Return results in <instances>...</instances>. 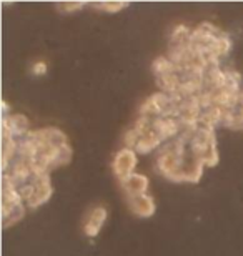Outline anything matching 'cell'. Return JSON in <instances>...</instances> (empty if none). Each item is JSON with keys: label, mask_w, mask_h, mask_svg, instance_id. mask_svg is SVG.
Instances as JSON below:
<instances>
[{"label": "cell", "mask_w": 243, "mask_h": 256, "mask_svg": "<svg viewBox=\"0 0 243 256\" xmlns=\"http://www.w3.org/2000/svg\"><path fill=\"white\" fill-rule=\"evenodd\" d=\"M32 186H34V196L29 202V208H39L44 203H47L54 194V185H52L50 175H35L32 178Z\"/></svg>", "instance_id": "cell-2"}, {"label": "cell", "mask_w": 243, "mask_h": 256, "mask_svg": "<svg viewBox=\"0 0 243 256\" xmlns=\"http://www.w3.org/2000/svg\"><path fill=\"white\" fill-rule=\"evenodd\" d=\"M127 200H128V206H130L132 213L138 218H150L157 212L155 200L153 196H150L148 193L140 194V196H135V198H127Z\"/></svg>", "instance_id": "cell-4"}, {"label": "cell", "mask_w": 243, "mask_h": 256, "mask_svg": "<svg viewBox=\"0 0 243 256\" xmlns=\"http://www.w3.org/2000/svg\"><path fill=\"white\" fill-rule=\"evenodd\" d=\"M152 70L155 74V78L157 76H162V75H167V74H172V72H178L175 64L170 60L168 55H163V57H157L153 60L152 64Z\"/></svg>", "instance_id": "cell-6"}, {"label": "cell", "mask_w": 243, "mask_h": 256, "mask_svg": "<svg viewBox=\"0 0 243 256\" xmlns=\"http://www.w3.org/2000/svg\"><path fill=\"white\" fill-rule=\"evenodd\" d=\"M130 2H94L92 7L97 8V10H102V12H107V14H117V12H122L123 8H127Z\"/></svg>", "instance_id": "cell-8"}, {"label": "cell", "mask_w": 243, "mask_h": 256, "mask_svg": "<svg viewBox=\"0 0 243 256\" xmlns=\"http://www.w3.org/2000/svg\"><path fill=\"white\" fill-rule=\"evenodd\" d=\"M138 140H140V136H138V133L130 128V130L125 132V135H123V148H130V150H135L137 145H138Z\"/></svg>", "instance_id": "cell-10"}, {"label": "cell", "mask_w": 243, "mask_h": 256, "mask_svg": "<svg viewBox=\"0 0 243 256\" xmlns=\"http://www.w3.org/2000/svg\"><path fill=\"white\" fill-rule=\"evenodd\" d=\"M107 216H108V212L105 206H102V204H98L95 206L92 212L89 213V216H87L85 223H84V233L85 236L89 238H95L100 234L103 224L107 222Z\"/></svg>", "instance_id": "cell-3"}, {"label": "cell", "mask_w": 243, "mask_h": 256, "mask_svg": "<svg viewBox=\"0 0 243 256\" xmlns=\"http://www.w3.org/2000/svg\"><path fill=\"white\" fill-rule=\"evenodd\" d=\"M238 106H241V108H243V90L240 92V102H238Z\"/></svg>", "instance_id": "cell-12"}, {"label": "cell", "mask_w": 243, "mask_h": 256, "mask_svg": "<svg viewBox=\"0 0 243 256\" xmlns=\"http://www.w3.org/2000/svg\"><path fill=\"white\" fill-rule=\"evenodd\" d=\"M123 192H125L127 198H135V196H140V194H145L148 192V186H150V180L142 175V173H133L132 176H128L125 182L120 183Z\"/></svg>", "instance_id": "cell-5"}, {"label": "cell", "mask_w": 243, "mask_h": 256, "mask_svg": "<svg viewBox=\"0 0 243 256\" xmlns=\"http://www.w3.org/2000/svg\"><path fill=\"white\" fill-rule=\"evenodd\" d=\"M87 5V2H59L57 4V10L64 14H72V12H79Z\"/></svg>", "instance_id": "cell-9"}, {"label": "cell", "mask_w": 243, "mask_h": 256, "mask_svg": "<svg viewBox=\"0 0 243 256\" xmlns=\"http://www.w3.org/2000/svg\"><path fill=\"white\" fill-rule=\"evenodd\" d=\"M47 70H49V66L44 60H39V62H35L32 65V75H35V76H44L47 74Z\"/></svg>", "instance_id": "cell-11"}, {"label": "cell", "mask_w": 243, "mask_h": 256, "mask_svg": "<svg viewBox=\"0 0 243 256\" xmlns=\"http://www.w3.org/2000/svg\"><path fill=\"white\" fill-rule=\"evenodd\" d=\"M223 125L230 130H243V108L241 106H236L235 110L225 112L223 116Z\"/></svg>", "instance_id": "cell-7"}, {"label": "cell", "mask_w": 243, "mask_h": 256, "mask_svg": "<svg viewBox=\"0 0 243 256\" xmlns=\"http://www.w3.org/2000/svg\"><path fill=\"white\" fill-rule=\"evenodd\" d=\"M138 163V153L130 148H122L120 152H117V155L113 156L112 162V170L113 175L118 178V182H125L128 176H132L135 173Z\"/></svg>", "instance_id": "cell-1"}]
</instances>
